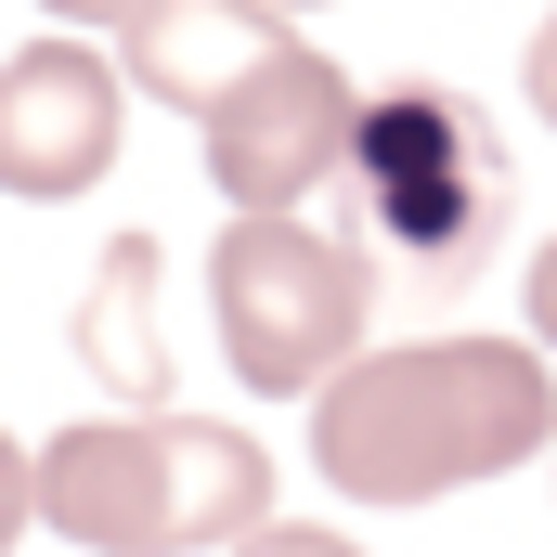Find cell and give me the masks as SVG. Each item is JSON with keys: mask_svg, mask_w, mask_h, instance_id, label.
Masks as SVG:
<instances>
[{"mask_svg": "<svg viewBox=\"0 0 557 557\" xmlns=\"http://www.w3.org/2000/svg\"><path fill=\"white\" fill-rule=\"evenodd\" d=\"M557 454V350L532 337H389L311 389V480L363 519L519 480Z\"/></svg>", "mask_w": 557, "mask_h": 557, "instance_id": "6da1fadb", "label": "cell"}, {"mask_svg": "<svg viewBox=\"0 0 557 557\" xmlns=\"http://www.w3.org/2000/svg\"><path fill=\"white\" fill-rule=\"evenodd\" d=\"M273 519V441L221 416H78L39 441V532L78 557H221Z\"/></svg>", "mask_w": 557, "mask_h": 557, "instance_id": "7a4b0ae2", "label": "cell"}, {"mask_svg": "<svg viewBox=\"0 0 557 557\" xmlns=\"http://www.w3.org/2000/svg\"><path fill=\"white\" fill-rule=\"evenodd\" d=\"M350 195L428 285H467L519 208V169L467 91L403 78V91H363V117H350Z\"/></svg>", "mask_w": 557, "mask_h": 557, "instance_id": "3957f363", "label": "cell"}, {"mask_svg": "<svg viewBox=\"0 0 557 557\" xmlns=\"http://www.w3.org/2000/svg\"><path fill=\"white\" fill-rule=\"evenodd\" d=\"M208 324H221V363H234L247 403H311V389L363 350L376 273H363V247L311 234L298 208H285V221H234V234L208 247Z\"/></svg>", "mask_w": 557, "mask_h": 557, "instance_id": "277c9868", "label": "cell"}, {"mask_svg": "<svg viewBox=\"0 0 557 557\" xmlns=\"http://www.w3.org/2000/svg\"><path fill=\"white\" fill-rule=\"evenodd\" d=\"M350 117H363L350 65H324L311 39H273V52H260V65L195 117L208 195H221L234 221H285L298 195H324V182L350 169Z\"/></svg>", "mask_w": 557, "mask_h": 557, "instance_id": "5b68a950", "label": "cell"}, {"mask_svg": "<svg viewBox=\"0 0 557 557\" xmlns=\"http://www.w3.org/2000/svg\"><path fill=\"white\" fill-rule=\"evenodd\" d=\"M117 143H131V78H117L104 39L52 26V39L0 52V195L78 208V195L117 169Z\"/></svg>", "mask_w": 557, "mask_h": 557, "instance_id": "8992f818", "label": "cell"}, {"mask_svg": "<svg viewBox=\"0 0 557 557\" xmlns=\"http://www.w3.org/2000/svg\"><path fill=\"white\" fill-rule=\"evenodd\" d=\"M273 39H298L273 0H131L117 26H104V52H117V78H131L143 104H169V117H208Z\"/></svg>", "mask_w": 557, "mask_h": 557, "instance_id": "52a82bcc", "label": "cell"}, {"mask_svg": "<svg viewBox=\"0 0 557 557\" xmlns=\"http://www.w3.org/2000/svg\"><path fill=\"white\" fill-rule=\"evenodd\" d=\"M156 234H104V260L78 285V376L117 403V416H156L169 389H182V363H169V324H156Z\"/></svg>", "mask_w": 557, "mask_h": 557, "instance_id": "ba28073f", "label": "cell"}, {"mask_svg": "<svg viewBox=\"0 0 557 557\" xmlns=\"http://www.w3.org/2000/svg\"><path fill=\"white\" fill-rule=\"evenodd\" d=\"M26 532H39V454H26V441L0 428V557L26 545Z\"/></svg>", "mask_w": 557, "mask_h": 557, "instance_id": "9c48e42d", "label": "cell"}, {"mask_svg": "<svg viewBox=\"0 0 557 557\" xmlns=\"http://www.w3.org/2000/svg\"><path fill=\"white\" fill-rule=\"evenodd\" d=\"M221 557H363L350 532H324V519H260L247 545H221Z\"/></svg>", "mask_w": 557, "mask_h": 557, "instance_id": "30bf717a", "label": "cell"}, {"mask_svg": "<svg viewBox=\"0 0 557 557\" xmlns=\"http://www.w3.org/2000/svg\"><path fill=\"white\" fill-rule=\"evenodd\" d=\"M519 104H532V131H557V13L532 26V52H519Z\"/></svg>", "mask_w": 557, "mask_h": 557, "instance_id": "8fae6325", "label": "cell"}, {"mask_svg": "<svg viewBox=\"0 0 557 557\" xmlns=\"http://www.w3.org/2000/svg\"><path fill=\"white\" fill-rule=\"evenodd\" d=\"M519 324H532V350H557V234L532 247V273H519Z\"/></svg>", "mask_w": 557, "mask_h": 557, "instance_id": "7c38bea8", "label": "cell"}, {"mask_svg": "<svg viewBox=\"0 0 557 557\" xmlns=\"http://www.w3.org/2000/svg\"><path fill=\"white\" fill-rule=\"evenodd\" d=\"M39 13H52V26H117L131 0H39Z\"/></svg>", "mask_w": 557, "mask_h": 557, "instance_id": "4fadbf2b", "label": "cell"}, {"mask_svg": "<svg viewBox=\"0 0 557 557\" xmlns=\"http://www.w3.org/2000/svg\"><path fill=\"white\" fill-rule=\"evenodd\" d=\"M273 13H337V0H273Z\"/></svg>", "mask_w": 557, "mask_h": 557, "instance_id": "5bb4252c", "label": "cell"}]
</instances>
